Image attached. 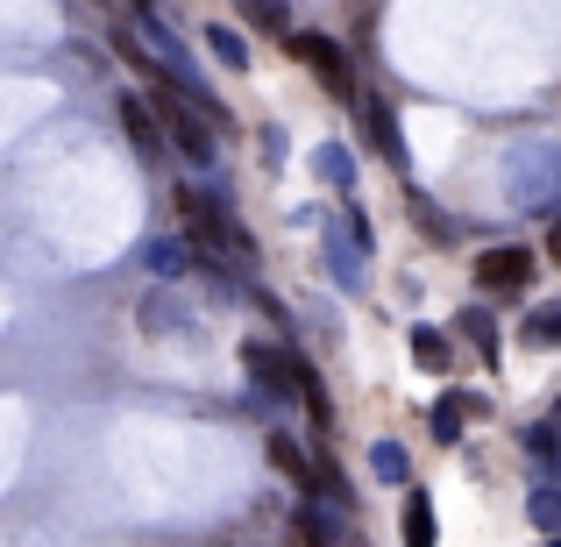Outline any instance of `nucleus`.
Wrapping results in <instances>:
<instances>
[{
    "label": "nucleus",
    "mask_w": 561,
    "mask_h": 547,
    "mask_svg": "<svg viewBox=\"0 0 561 547\" xmlns=\"http://www.w3.org/2000/svg\"><path fill=\"white\" fill-rule=\"evenodd\" d=\"M363 122H370V143L383 150V164L405 179V171H412V150H405V128H398V107H391V100H363Z\"/></svg>",
    "instance_id": "nucleus-6"
},
{
    "label": "nucleus",
    "mask_w": 561,
    "mask_h": 547,
    "mask_svg": "<svg viewBox=\"0 0 561 547\" xmlns=\"http://www.w3.org/2000/svg\"><path fill=\"white\" fill-rule=\"evenodd\" d=\"M519 334H526V342H534V349H561V306H534Z\"/></svg>",
    "instance_id": "nucleus-18"
},
{
    "label": "nucleus",
    "mask_w": 561,
    "mask_h": 547,
    "mask_svg": "<svg viewBox=\"0 0 561 547\" xmlns=\"http://www.w3.org/2000/svg\"><path fill=\"white\" fill-rule=\"evenodd\" d=\"M534 249H519V242H505V249H483L477 257V285L491 292V299H526L534 292Z\"/></svg>",
    "instance_id": "nucleus-3"
},
{
    "label": "nucleus",
    "mask_w": 561,
    "mask_h": 547,
    "mask_svg": "<svg viewBox=\"0 0 561 547\" xmlns=\"http://www.w3.org/2000/svg\"><path fill=\"white\" fill-rule=\"evenodd\" d=\"M448 398L462 406V420H491V398H483V391H448Z\"/></svg>",
    "instance_id": "nucleus-22"
},
{
    "label": "nucleus",
    "mask_w": 561,
    "mask_h": 547,
    "mask_svg": "<svg viewBox=\"0 0 561 547\" xmlns=\"http://www.w3.org/2000/svg\"><path fill=\"white\" fill-rule=\"evenodd\" d=\"M497 179H505V200L519 206V214H554L561 206V143L554 136L512 143L505 164H497Z\"/></svg>",
    "instance_id": "nucleus-1"
},
{
    "label": "nucleus",
    "mask_w": 561,
    "mask_h": 547,
    "mask_svg": "<svg viewBox=\"0 0 561 547\" xmlns=\"http://www.w3.org/2000/svg\"><path fill=\"white\" fill-rule=\"evenodd\" d=\"M405 206H412V228H420L426 242H455V235H462V228H455V214H448V206H434L426 192H412Z\"/></svg>",
    "instance_id": "nucleus-12"
},
{
    "label": "nucleus",
    "mask_w": 561,
    "mask_h": 547,
    "mask_svg": "<svg viewBox=\"0 0 561 547\" xmlns=\"http://www.w3.org/2000/svg\"><path fill=\"white\" fill-rule=\"evenodd\" d=\"M157 114H164L171 143H179L192 164H214V128H206V114H199V107H185L179 93H164V86H157Z\"/></svg>",
    "instance_id": "nucleus-5"
},
{
    "label": "nucleus",
    "mask_w": 561,
    "mask_h": 547,
    "mask_svg": "<svg viewBox=\"0 0 561 547\" xmlns=\"http://www.w3.org/2000/svg\"><path fill=\"white\" fill-rule=\"evenodd\" d=\"M122 128H128V143H136L142 157H157V150H164V128L150 122V100H136V93H128V100H122Z\"/></svg>",
    "instance_id": "nucleus-10"
},
{
    "label": "nucleus",
    "mask_w": 561,
    "mask_h": 547,
    "mask_svg": "<svg viewBox=\"0 0 561 547\" xmlns=\"http://www.w3.org/2000/svg\"><path fill=\"white\" fill-rule=\"evenodd\" d=\"M271 463L285 469V477L299 483V491H313V483H320V469H313V463L299 455V441H291V434H271Z\"/></svg>",
    "instance_id": "nucleus-14"
},
{
    "label": "nucleus",
    "mask_w": 561,
    "mask_h": 547,
    "mask_svg": "<svg viewBox=\"0 0 561 547\" xmlns=\"http://www.w3.org/2000/svg\"><path fill=\"white\" fill-rule=\"evenodd\" d=\"M185 263H192V257H185L179 242H150V271H157V277H179Z\"/></svg>",
    "instance_id": "nucleus-21"
},
{
    "label": "nucleus",
    "mask_w": 561,
    "mask_h": 547,
    "mask_svg": "<svg viewBox=\"0 0 561 547\" xmlns=\"http://www.w3.org/2000/svg\"><path fill=\"white\" fill-rule=\"evenodd\" d=\"M206 50H214V57H220V65H228V71H249V43L234 36L228 22H214V29H206Z\"/></svg>",
    "instance_id": "nucleus-17"
},
{
    "label": "nucleus",
    "mask_w": 561,
    "mask_h": 547,
    "mask_svg": "<svg viewBox=\"0 0 561 547\" xmlns=\"http://www.w3.org/2000/svg\"><path fill=\"white\" fill-rule=\"evenodd\" d=\"M142 328H150V334H157V328H185V306L171 299V292H157V299L142 306Z\"/></svg>",
    "instance_id": "nucleus-20"
},
{
    "label": "nucleus",
    "mask_w": 561,
    "mask_h": 547,
    "mask_svg": "<svg viewBox=\"0 0 561 547\" xmlns=\"http://www.w3.org/2000/svg\"><path fill=\"white\" fill-rule=\"evenodd\" d=\"M313 179L334 185V192H356V157H348V143H320L313 150Z\"/></svg>",
    "instance_id": "nucleus-8"
},
{
    "label": "nucleus",
    "mask_w": 561,
    "mask_h": 547,
    "mask_svg": "<svg viewBox=\"0 0 561 547\" xmlns=\"http://www.w3.org/2000/svg\"><path fill=\"white\" fill-rule=\"evenodd\" d=\"M370 477L391 483V491H412V455L398 441H370Z\"/></svg>",
    "instance_id": "nucleus-9"
},
{
    "label": "nucleus",
    "mask_w": 561,
    "mask_h": 547,
    "mask_svg": "<svg viewBox=\"0 0 561 547\" xmlns=\"http://www.w3.org/2000/svg\"><path fill=\"white\" fill-rule=\"evenodd\" d=\"M291 50H299L306 57V65H313L320 71V79H328V93H356V79H348V57H342V43H334V36H291Z\"/></svg>",
    "instance_id": "nucleus-7"
},
{
    "label": "nucleus",
    "mask_w": 561,
    "mask_h": 547,
    "mask_svg": "<svg viewBox=\"0 0 561 547\" xmlns=\"http://www.w3.org/2000/svg\"><path fill=\"white\" fill-rule=\"evenodd\" d=\"M242 369L256 377V391L299 398V369H306V356H285V349H271V342H242Z\"/></svg>",
    "instance_id": "nucleus-4"
},
{
    "label": "nucleus",
    "mask_w": 561,
    "mask_h": 547,
    "mask_svg": "<svg viewBox=\"0 0 561 547\" xmlns=\"http://www.w3.org/2000/svg\"><path fill=\"white\" fill-rule=\"evenodd\" d=\"M320 263H328L334 292H348V299L370 292V220H363L356 206L328 220V235H320Z\"/></svg>",
    "instance_id": "nucleus-2"
},
{
    "label": "nucleus",
    "mask_w": 561,
    "mask_h": 547,
    "mask_svg": "<svg viewBox=\"0 0 561 547\" xmlns=\"http://www.w3.org/2000/svg\"><path fill=\"white\" fill-rule=\"evenodd\" d=\"M548 547H561V540H548Z\"/></svg>",
    "instance_id": "nucleus-25"
},
{
    "label": "nucleus",
    "mask_w": 561,
    "mask_h": 547,
    "mask_svg": "<svg viewBox=\"0 0 561 547\" xmlns=\"http://www.w3.org/2000/svg\"><path fill=\"white\" fill-rule=\"evenodd\" d=\"M426 426H434V441H440V448H455V441H462V406H455V398H440V406L434 412H426Z\"/></svg>",
    "instance_id": "nucleus-19"
},
{
    "label": "nucleus",
    "mask_w": 561,
    "mask_h": 547,
    "mask_svg": "<svg viewBox=\"0 0 561 547\" xmlns=\"http://www.w3.org/2000/svg\"><path fill=\"white\" fill-rule=\"evenodd\" d=\"M256 150H263V157H271V164H277V157L291 150V143H285V128H263V136H256Z\"/></svg>",
    "instance_id": "nucleus-23"
},
{
    "label": "nucleus",
    "mask_w": 561,
    "mask_h": 547,
    "mask_svg": "<svg viewBox=\"0 0 561 547\" xmlns=\"http://www.w3.org/2000/svg\"><path fill=\"white\" fill-rule=\"evenodd\" d=\"M455 334H469V342H477L483 349V356H491L497 363V314H491V306H462V314H455Z\"/></svg>",
    "instance_id": "nucleus-13"
},
{
    "label": "nucleus",
    "mask_w": 561,
    "mask_h": 547,
    "mask_svg": "<svg viewBox=\"0 0 561 547\" xmlns=\"http://www.w3.org/2000/svg\"><path fill=\"white\" fill-rule=\"evenodd\" d=\"M526 520H534L548 540H561V483H534V498H526Z\"/></svg>",
    "instance_id": "nucleus-15"
},
{
    "label": "nucleus",
    "mask_w": 561,
    "mask_h": 547,
    "mask_svg": "<svg viewBox=\"0 0 561 547\" xmlns=\"http://www.w3.org/2000/svg\"><path fill=\"white\" fill-rule=\"evenodd\" d=\"M554 263H561V220H554Z\"/></svg>",
    "instance_id": "nucleus-24"
},
{
    "label": "nucleus",
    "mask_w": 561,
    "mask_h": 547,
    "mask_svg": "<svg viewBox=\"0 0 561 547\" xmlns=\"http://www.w3.org/2000/svg\"><path fill=\"white\" fill-rule=\"evenodd\" d=\"M405 547H434V498L426 491L405 498Z\"/></svg>",
    "instance_id": "nucleus-16"
},
{
    "label": "nucleus",
    "mask_w": 561,
    "mask_h": 547,
    "mask_svg": "<svg viewBox=\"0 0 561 547\" xmlns=\"http://www.w3.org/2000/svg\"><path fill=\"white\" fill-rule=\"evenodd\" d=\"M412 363L426 369V377H448V363H455V342L440 328H412Z\"/></svg>",
    "instance_id": "nucleus-11"
}]
</instances>
